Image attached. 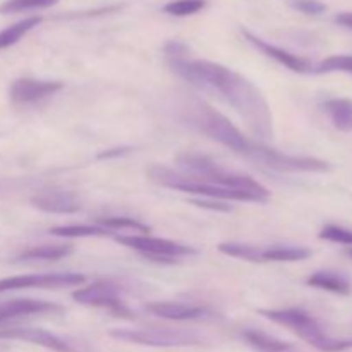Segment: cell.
<instances>
[{
  "instance_id": "obj_1",
  "label": "cell",
  "mask_w": 352,
  "mask_h": 352,
  "mask_svg": "<svg viewBox=\"0 0 352 352\" xmlns=\"http://www.w3.org/2000/svg\"><path fill=\"white\" fill-rule=\"evenodd\" d=\"M172 71L198 88L219 93L260 141L274 138V116L263 93L248 78L212 60L170 58Z\"/></svg>"
},
{
  "instance_id": "obj_2",
  "label": "cell",
  "mask_w": 352,
  "mask_h": 352,
  "mask_svg": "<svg viewBox=\"0 0 352 352\" xmlns=\"http://www.w3.org/2000/svg\"><path fill=\"white\" fill-rule=\"evenodd\" d=\"M175 162L184 174L192 175V177L208 182L212 186L243 192V195L251 196L254 203H267L270 199V191L261 182L254 181L251 175L222 167V165H219V162H215L205 153L182 151L175 157Z\"/></svg>"
},
{
  "instance_id": "obj_3",
  "label": "cell",
  "mask_w": 352,
  "mask_h": 352,
  "mask_svg": "<svg viewBox=\"0 0 352 352\" xmlns=\"http://www.w3.org/2000/svg\"><path fill=\"white\" fill-rule=\"evenodd\" d=\"M182 119L186 124L195 127L198 133L208 140L229 148L234 153L251 157L256 143L248 140L237 126H234L222 112L213 109L210 103L203 100H189L182 105Z\"/></svg>"
},
{
  "instance_id": "obj_4",
  "label": "cell",
  "mask_w": 352,
  "mask_h": 352,
  "mask_svg": "<svg viewBox=\"0 0 352 352\" xmlns=\"http://www.w3.org/2000/svg\"><path fill=\"white\" fill-rule=\"evenodd\" d=\"M258 315L265 316L277 325L285 327L292 333L308 342L315 349L322 352H340L352 349V337L349 339H336L323 330L318 320L301 308L285 309H258Z\"/></svg>"
},
{
  "instance_id": "obj_5",
  "label": "cell",
  "mask_w": 352,
  "mask_h": 352,
  "mask_svg": "<svg viewBox=\"0 0 352 352\" xmlns=\"http://www.w3.org/2000/svg\"><path fill=\"white\" fill-rule=\"evenodd\" d=\"M148 179L151 182H155L157 186L172 189V191L189 192V195H198L203 196V198L212 199H223V201L254 203V199L251 196L237 191H230V189L219 188V186H212L208 182H203L199 179L192 177V175L184 174V172L172 170V168L165 167V165H153V167H150Z\"/></svg>"
},
{
  "instance_id": "obj_6",
  "label": "cell",
  "mask_w": 352,
  "mask_h": 352,
  "mask_svg": "<svg viewBox=\"0 0 352 352\" xmlns=\"http://www.w3.org/2000/svg\"><path fill=\"white\" fill-rule=\"evenodd\" d=\"M109 336L116 340L150 347H191L201 346L203 339L192 332L170 329H116Z\"/></svg>"
},
{
  "instance_id": "obj_7",
  "label": "cell",
  "mask_w": 352,
  "mask_h": 352,
  "mask_svg": "<svg viewBox=\"0 0 352 352\" xmlns=\"http://www.w3.org/2000/svg\"><path fill=\"white\" fill-rule=\"evenodd\" d=\"M116 241L122 246L129 248V250L138 251L140 254H143L144 258L151 261H158V263H175L179 258L184 256H192V254L198 253V250H195L192 246L188 244L175 243L170 239H162V237H151L148 234L144 236H117Z\"/></svg>"
},
{
  "instance_id": "obj_8",
  "label": "cell",
  "mask_w": 352,
  "mask_h": 352,
  "mask_svg": "<svg viewBox=\"0 0 352 352\" xmlns=\"http://www.w3.org/2000/svg\"><path fill=\"white\" fill-rule=\"evenodd\" d=\"M250 158L275 168L280 172H330L332 165L327 160L315 157H294V155H285L280 151L268 148L265 144L256 143L253 155Z\"/></svg>"
},
{
  "instance_id": "obj_9",
  "label": "cell",
  "mask_w": 352,
  "mask_h": 352,
  "mask_svg": "<svg viewBox=\"0 0 352 352\" xmlns=\"http://www.w3.org/2000/svg\"><path fill=\"white\" fill-rule=\"evenodd\" d=\"M86 277L74 272L65 274H34L16 275V277L0 278V292L23 291V289H62L78 287L85 284Z\"/></svg>"
},
{
  "instance_id": "obj_10",
  "label": "cell",
  "mask_w": 352,
  "mask_h": 352,
  "mask_svg": "<svg viewBox=\"0 0 352 352\" xmlns=\"http://www.w3.org/2000/svg\"><path fill=\"white\" fill-rule=\"evenodd\" d=\"M72 299L79 305L95 306V308H105L116 313L117 316L129 318L131 311L126 308L122 299L119 298V289L110 282H93L88 287H81L72 292Z\"/></svg>"
},
{
  "instance_id": "obj_11",
  "label": "cell",
  "mask_w": 352,
  "mask_h": 352,
  "mask_svg": "<svg viewBox=\"0 0 352 352\" xmlns=\"http://www.w3.org/2000/svg\"><path fill=\"white\" fill-rule=\"evenodd\" d=\"M64 88L60 81L50 79L19 78L9 88V98L14 105H33L45 98H50Z\"/></svg>"
},
{
  "instance_id": "obj_12",
  "label": "cell",
  "mask_w": 352,
  "mask_h": 352,
  "mask_svg": "<svg viewBox=\"0 0 352 352\" xmlns=\"http://www.w3.org/2000/svg\"><path fill=\"white\" fill-rule=\"evenodd\" d=\"M58 311H62V306L50 301H43V299H9V301L0 302V325H3L7 322H12V320L23 318V316L47 315V313Z\"/></svg>"
},
{
  "instance_id": "obj_13",
  "label": "cell",
  "mask_w": 352,
  "mask_h": 352,
  "mask_svg": "<svg viewBox=\"0 0 352 352\" xmlns=\"http://www.w3.org/2000/svg\"><path fill=\"white\" fill-rule=\"evenodd\" d=\"M241 31H243V36L246 38V40L253 45V47H256L258 50L263 52L267 57L274 58L275 62H278V64L284 65V67L291 69V71H294V72H299V74H306V72L313 71V65L309 64L306 58L299 57V55L292 54V52L285 50V48L277 47V45L268 43V41H265L263 38H260L258 34L251 33L250 30H244L243 28Z\"/></svg>"
},
{
  "instance_id": "obj_14",
  "label": "cell",
  "mask_w": 352,
  "mask_h": 352,
  "mask_svg": "<svg viewBox=\"0 0 352 352\" xmlns=\"http://www.w3.org/2000/svg\"><path fill=\"white\" fill-rule=\"evenodd\" d=\"M0 339H10V340H23V342L34 344V346H41L48 351L54 352H74L71 344L65 342L62 337L55 336V333L48 332L43 329H7L0 330Z\"/></svg>"
},
{
  "instance_id": "obj_15",
  "label": "cell",
  "mask_w": 352,
  "mask_h": 352,
  "mask_svg": "<svg viewBox=\"0 0 352 352\" xmlns=\"http://www.w3.org/2000/svg\"><path fill=\"white\" fill-rule=\"evenodd\" d=\"M31 206L45 213L71 215L81 210V201L71 191H41L30 199Z\"/></svg>"
},
{
  "instance_id": "obj_16",
  "label": "cell",
  "mask_w": 352,
  "mask_h": 352,
  "mask_svg": "<svg viewBox=\"0 0 352 352\" xmlns=\"http://www.w3.org/2000/svg\"><path fill=\"white\" fill-rule=\"evenodd\" d=\"M144 308L160 318L172 320V322H188V320H198L205 316V308L199 306H189L184 302H170V301H157L150 302Z\"/></svg>"
},
{
  "instance_id": "obj_17",
  "label": "cell",
  "mask_w": 352,
  "mask_h": 352,
  "mask_svg": "<svg viewBox=\"0 0 352 352\" xmlns=\"http://www.w3.org/2000/svg\"><path fill=\"white\" fill-rule=\"evenodd\" d=\"M306 284L309 287L322 289V291L333 292V294L339 296H349L352 292V282L340 272H332V270H320L315 272L313 275H309Z\"/></svg>"
},
{
  "instance_id": "obj_18",
  "label": "cell",
  "mask_w": 352,
  "mask_h": 352,
  "mask_svg": "<svg viewBox=\"0 0 352 352\" xmlns=\"http://www.w3.org/2000/svg\"><path fill=\"white\" fill-rule=\"evenodd\" d=\"M322 107L337 129L342 131V133H351L352 131V100L351 98H329L322 103Z\"/></svg>"
},
{
  "instance_id": "obj_19",
  "label": "cell",
  "mask_w": 352,
  "mask_h": 352,
  "mask_svg": "<svg viewBox=\"0 0 352 352\" xmlns=\"http://www.w3.org/2000/svg\"><path fill=\"white\" fill-rule=\"evenodd\" d=\"M72 253L71 244H41L24 250L17 254V260L21 261H55L69 256Z\"/></svg>"
},
{
  "instance_id": "obj_20",
  "label": "cell",
  "mask_w": 352,
  "mask_h": 352,
  "mask_svg": "<svg viewBox=\"0 0 352 352\" xmlns=\"http://www.w3.org/2000/svg\"><path fill=\"white\" fill-rule=\"evenodd\" d=\"M311 256V250L302 246H285V244H274V246L261 248V263L268 261H302Z\"/></svg>"
},
{
  "instance_id": "obj_21",
  "label": "cell",
  "mask_w": 352,
  "mask_h": 352,
  "mask_svg": "<svg viewBox=\"0 0 352 352\" xmlns=\"http://www.w3.org/2000/svg\"><path fill=\"white\" fill-rule=\"evenodd\" d=\"M41 21L43 19H41L40 16H31V17H26V19L17 21V23L10 24V26L3 28V30H0V50L12 47V45H16L17 41L23 40L31 30L40 26Z\"/></svg>"
},
{
  "instance_id": "obj_22",
  "label": "cell",
  "mask_w": 352,
  "mask_h": 352,
  "mask_svg": "<svg viewBox=\"0 0 352 352\" xmlns=\"http://www.w3.org/2000/svg\"><path fill=\"white\" fill-rule=\"evenodd\" d=\"M243 337L251 347L261 352H287L292 349V344L277 339V337L270 336V333L261 332V330L250 329L243 333Z\"/></svg>"
},
{
  "instance_id": "obj_23",
  "label": "cell",
  "mask_w": 352,
  "mask_h": 352,
  "mask_svg": "<svg viewBox=\"0 0 352 352\" xmlns=\"http://www.w3.org/2000/svg\"><path fill=\"white\" fill-rule=\"evenodd\" d=\"M219 251L227 256L239 258V260L251 261V263H261V248L244 243H220Z\"/></svg>"
},
{
  "instance_id": "obj_24",
  "label": "cell",
  "mask_w": 352,
  "mask_h": 352,
  "mask_svg": "<svg viewBox=\"0 0 352 352\" xmlns=\"http://www.w3.org/2000/svg\"><path fill=\"white\" fill-rule=\"evenodd\" d=\"M48 232L52 236L69 237V239H76V237H102L110 234L105 227L100 226H58L50 229Z\"/></svg>"
},
{
  "instance_id": "obj_25",
  "label": "cell",
  "mask_w": 352,
  "mask_h": 352,
  "mask_svg": "<svg viewBox=\"0 0 352 352\" xmlns=\"http://www.w3.org/2000/svg\"><path fill=\"white\" fill-rule=\"evenodd\" d=\"M58 0H6L0 6V14H17L28 10H41L57 6Z\"/></svg>"
},
{
  "instance_id": "obj_26",
  "label": "cell",
  "mask_w": 352,
  "mask_h": 352,
  "mask_svg": "<svg viewBox=\"0 0 352 352\" xmlns=\"http://www.w3.org/2000/svg\"><path fill=\"white\" fill-rule=\"evenodd\" d=\"M96 226L105 227L107 230H136V232H150V227L131 217H103L96 219Z\"/></svg>"
},
{
  "instance_id": "obj_27",
  "label": "cell",
  "mask_w": 352,
  "mask_h": 352,
  "mask_svg": "<svg viewBox=\"0 0 352 352\" xmlns=\"http://www.w3.org/2000/svg\"><path fill=\"white\" fill-rule=\"evenodd\" d=\"M206 0H170L164 6V12L175 17H186L198 14L206 7Z\"/></svg>"
},
{
  "instance_id": "obj_28",
  "label": "cell",
  "mask_w": 352,
  "mask_h": 352,
  "mask_svg": "<svg viewBox=\"0 0 352 352\" xmlns=\"http://www.w3.org/2000/svg\"><path fill=\"white\" fill-rule=\"evenodd\" d=\"M315 72H349L352 74V55H330L316 65Z\"/></svg>"
},
{
  "instance_id": "obj_29",
  "label": "cell",
  "mask_w": 352,
  "mask_h": 352,
  "mask_svg": "<svg viewBox=\"0 0 352 352\" xmlns=\"http://www.w3.org/2000/svg\"><path fill=\"white\" fill-rule=\"evenodd\" d=\"M320 239L329 241V243H337L344 244V246H352V230L346 229V227L333 226V223H329V226L323 227L318 234Z\"/></svg>"
},
{
  "instance_id": "obj_30",
  "label": "cell",
  "mask_w": 352,
  "mask_h": 352,
  "mask_svg": "<svg viewBox=\"0 0 352 352\" xmlns=\"http://www.w3.org/2000/svg\"><path fill=\"white\" fill-rule=\"evenodd\" d=\"M289 3H291L292 9L308 14V16H320L327 10V6L320 0H289Z\"/></svg>"
},
{
  "instance_id": "obj_31",
  "label": "cell",
  "mask_w": 352,
  "mask_h": 352,
  "mask_svg": "<svg viewBox=\"0 0 352 352\" xmlns=\"http://www.w3.org/2000/svg\"><path fill=\"white\" fill-rule=\"evenodd\" d=\"M191 205L199 206V208H210L213 212H230L232 206L227 205L222 199H212V198H201V199H191Z\"/></svg>"
},
{
  "instance_id": "obj_32",
  "label": "cell",
  "mask_w": 352,
  "mask_h": 352,
  "mask_svg": "<svg viewBox=\"0 0 352 352\" xmlns=\"http://www.w3.org/2000/svg\"><path fill=\"white\" fill-rule=\"evenodd\" d=\"M336 23L340 24L344 28H349L352 30V12H340L336 16Z\"/></svg>"
},
{
  "instance_id": "obj_33",
  "label": "cell",
  "mask_w": 352,
  "mask_h": 352,
  "mask_svg": "<svg viewBox=\"0 0 352 352\" xmlns=\"http://www.w3.org/2000/svg\"><path fill=\"white\" fill-rule=\"evenodd\" d=\"M126 151H129L127 148H112V150H107L103 153L98 155V158H112V157H119V155H124Z\"/></svg>"
},
{
  "instance_id": "obj_34",
  "label": "cell",
  "mask_w": 352,
  "mask_h": 352,
  "mask_svg": "<svg viewBox=\"0 0 352 352\" xmlns=\"http://www.w3.org/2000/svg\"><path fill=\"white\" fill-rule=\"evenodd\" d=\"M346 253H347V254H349V256L352 258V246H349V248H347V250H346Z\"/></svg>"
}]
</instances>
